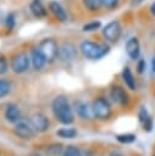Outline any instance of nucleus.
Segmentation results:
<instances>
[{"instance_id":"1","label":"nucleus","mask_w":155,"mask_h":156,"mask_svg":"<svg viewBox=\"0 0 155 156\" xmlns=\"http://www.w3.org/2000/svg\"><path fill=\"white\" fill-rule=\"evenodd\" d=\"M51 110L55 118L62 124H71L73 122V112L68 99L65 95H57L51 102Z\"/></svg>"},{"instance_id":"2","label":"nucleus","mask_w":155,"mask_h":156,"mask_svg":"<svg viewBox=\"0 0 155 156\" xmlns=\"http://www.w3.org/2000/svg\"><path fill=\"white\" fill-rule=\"evenodd\" d=\"M79 50H81V52L84 57H87L89 60H99L109 52L110 48H109V45L103 44V43L84 40V41L81 43Z\"/></svg>"},{"instance_id":"3","label":"nucleus","mask_w":155,"mask_h":156,"mask_svg":"<svg viewBox=\"0 0 155 156\" xmlns=\"http://www.w3.org/2000/svg\"><path fill=\"white\" fill-rule=\"evenodd\" d=\"M92 112H93V116L96 118V119H100V121H106L107 118H110L111 116V106H110V102L100 96V98H96L93 102H92Z\"/></svg>"},{"instance_id":"4","label":"nucleus","mask_w":155,"mask_h":156,"mask_svg":"<svg viewBox=\"0 0 155 156\" xmlns=\"http://www.w3.org/2000/svg\"><path fill=\"white\" fill-rule=\"evenodd\" d=\"M38 49L43 52V55L45 56V58H46L48 62H52V61H55L57 58L59 46H57V43L54 39H51V38L43 39L39 43Z\"/></svg>"},{"instance_id":"5","label":"nucleus","mask_w":155,"mask_h":156,"mask_svg":"<svg viewBox=\"0 0 155 156\" xmlns=\"http://www.w3.org/2000/svg\"><path fill=\"white\" fill-rule=\"evenodd\" d=\"M11 69L17 73H24L26 71H28L29 66H31V57L26 54V52H17L16 55H13L11 57Z\"/></svg>"},{"instance_id":"6","label":"nucleus","mask_w":155,"mask_h":156,"mask_svg":"<svg viewBox=\"0 0 155 156\" xmlns=\"http://www.w3.org/2000/svg\"><path fill=\"white\" fill-rule=\"evenodd\" d=\"M13 133L16 136L23 139V140H31L37 134V130L34 129V127L32 126L31 121L27 122V121H18L17 123H15V127H13Z\"/></svg>"},{"instance_id":"7","label":"nucleus","mask_w":155,"mask_h":156,"mask_svg":"<svg viewBox=\"0 0 155 156\" xmlns=\"http://www.w3.org/2000/svg\"><path fill=\"white\" fill-rule=\"evenodd\" d=\"M101 33H103V37L105 38L106 41L115 44L118 41V39L122 34V27H121L118 21H111L110 23H107L103 28Z\"/></svg>"},{"instance_id":"8","label":"nucleus","mask_w":155,"mask_h":156,"mask_svg":"<svg viewBox=\"0 0 155 156\" xmlns=\"http://www.w3.org/2000/svg\"><path fill=\"white\" fill-rule=\"evenodd\" d=\"M77 55V49L72 43H63L59 48L57 52V58L62 62H71L74 60Z\"/></svg>"},{"instance_id":"9","label":"nucleus","mask_w":155,"mask_h":156,"mask_svg":"<svg viewBox=\"0 0 155 156\" xmlns=\"http://www.w3.org/2000/svg\"><path fill=\"white\" fill-rule=\"evenodd\" d=\"M31 123L32 126L34 127V129L38 132V133H44L49 129L50 127V122H49V118L43 115V113H35L31 117Z\"/></svg>"},{"instance_id":"10","label":"nucleus","mask_w":155,"mask_h":156,"mask_svg":"<svg viewBox=\"0 0 155 156\" xmlns=\"http://www.w3.org/2000/svg\"><path fill=\"white\" fill-rule=\"evenodd\" d=\"M110 98L111 100L117 105H126L128 102V94L126 90L118 85H115L110 89Z\"/></svg>"},{"instance_id":"11","label":"nucleus","mask_w":155,"mask_h":156,"mask_svg":"<svg viewBox=\"0 0 155 156\" xmlns=\"http://www.w3.org/2000/svg\"><path fill=\"white\" fill-rule=\"evenodd\" d=\"M5 119L9 123H17L18 121H21L22 116H21V110L16 104H7L5 107V112H4Z\"/></svg>"},{"instance_id":"12","label":"nucleus","mask_w":155,"mask_h":156,"mask_svg":"<svg viewBox=\"0 0 155 156\" xmlns=\"http://www.w3.org/2000/svg\"><path fill=\"white\" fill-rule=\"evenodd\" d=\"M48 9L50 11V13L60 22H66L67 21V13L65 11V9L62 7V5L57 1H50L48 5Z\"/></svg>"},{"instance_id":"13","label":"nucleus","mask_w":155,"mask_h":156,"mask_svg":"<svg viewBox=\"0 0 155 156\" xmlns=\"http://www.w3.org/2000/svg\"><path fill=\"white\" fill-rule=\"evenodd\" d=\"M46 62L48 61H46L45 56L43 55V52L38 48H35V49H33L31 51V63L34 67V69L39 71V69L44 68V66L46 65Z\"/></svg>"},{"instance_id":"14","label":"nucleus","mask_w":155,"mask_h":156,"mask_svg":"<svg viewBox=\"0 0 155 156\" xmlns=\"http://www.w3.org/2000/svg\"><path fill=\"white\" fill-rule=\"evenodd\" d=\"M126 52L132 60H138L140 55V45L137 38H131L126 44Z\"/></svg>"},{"instance_id":"15","label":"nucleus","mask_w":155,"mask_h":156,"mask_svg":"<svg viewBox=\"0 0 155 156\" xmlns=\"http://www.w3.org/2000/svg\"><path fill=\"white\" fill-rule=\"evenodd\" d=\"M29 9H31V12L38 18H43L48 15V10L44 6L41 0H32V2L29 5Z\"/></svg>"},{"instance_id":"16","label":"nucleus","mask_w":155,"mask_h":156,"mask_svg":"<svg viewBox=\"0 0 155 156\" xmlns=\"http://www.w3.org/2000/svg\"><path fill=\"white\" fill-rule=\"evenodd\" d=\"M74 108H76V113H77V116L79 118L85 119V121L90 119L93 112H92V107H89V105L87 102H82V101L76 102V107Z\"/></svg>"},{"instance_id":"17","label":"nucleus","mask_w":155,"mask_h":156,"mask_svg":"<svg viewBox=\"0 0 155 156\" xmlns=\"http://www.w3.org/2000/svg\"><path fill=\"white\" fill-rule=\"evenodd\" d=\"M122 79L126 83V85L128 87V89L131 90H135V79L129 69V67H124L122 71Z\"/></svg>"},{"instance_id":"18","label":"nucleus","mask_w":155,"mask_h":156,"mask_svg":"<svg viewBox=\"0 0 155 156\" xmlns=\"http://www.w3.org/2000/svg\"><path fill=\"white\" fill-rule=\"evenodd\" d=\"M56 135L62 139H73L77 135V129L70 127V128H61L56 132Z\"/></svg>"},{"instance_id":"19","label":"nucleus","mask_w":155,"mask_h":156,"mask_svg":"<svg viewBox=\"0 0 155 156\" xmlns=\"http://www.w3.org/2000/svg\"><path fill=\"white\" fill-rule=\"evenodd\" d=\"M82 4L83 6L90 11V12H96L101 9L103 4H101V0H82Z\"/></svg>"},{"instance_id":"20","label":"nucleus","mask_w":155,"mask_h":156,"mask_svg":"<svg viewBox=\"0 0 155 156\" xmlns=\"http://www.w3.org/2000/svg\"><path fill=\"white\" fill-rule=\"evenodd\" d=\"M11 82L5 78H0V99L7 96L11 93Z\"/></svg>"},{"instance_id":"21","label":"nucleus","mask_w":155,"mask_h":156,"mask_svg":"<svg viewBox=\"0 0 155 156\" xmlns=\"http://www.w3.org/2000/svg\"><path fill=\"white\" fill-rule=\"evenodd\" d=\"M61 151H62V145L61 144H51L45 150L48 156H59L61 154Z\"/></svg>"},{"instance_id":"22","label":"nucleus","mask_w":155,"mask_h":156,"mask_svg":"<svg viewBox=\"0 0 155 156\" xmlns=\"http://www.w3.org/2000/svg\"><path fill=\"white\" fill-rule=\"evenodd\" d=\"M116 139H117V141H120L122 144H131L135 140V135L129 134V133L128 134H120V135L116 136Z\"/></svg>"},{"instance_id":"23","label":"nucleus","mask_w":155,"mask_h":156,"mask_svg":"<svg viewBox=\"0 0 155 156\" xmlns=\"http://www.w3.org/2000/svg\"><path fill=\"white\" fill-rule=\"evenodd\" d=\"M101 27L100 21H93V22H88L87 24L83 26V30L84 32H95Z\"/></svg>"},{"instance_id":"24","label":"nucleus","mask_w":155,"mask_h":156,"mask_svg":"<svg viewBox=\"0 0 155 156\" xmlns=\"http://www.w3.org/2000/svg\"><path fill=\"white\" fill-rule=\"evenodd\" d=\"M9 69V63H7V60L4 55L0 54V74H4L6 73Z\"/></svg>"},{"instance_id":"25","label":"nucleus","mask_w":155,"mask_h":156,"mask_svg":"<svg viewBox=\"0 0 155 156\" xmlns=\"http://www.w3.org/2000/svg\"><path fill=\"white\" fill-rule=\"evenodd\" d=\"M5 24H6V28H7L9 30L13 28V26H15V15H13V13H9V15L6 16Z\"/></svg>"},{"instance_id":"26","label":"nucleus","mask_w":155,"mask_h":156,"mask_svg":"<svg viewBox=\"0 0 155 156\" xmlns=\"http://www.w3.org/2000/svg\"><path fill=\"white\" fill-rule=\"evenodd\" d=\"M118 1L120 0H101V4L106 9H114L118 5Z\"/></svg>"},{"instance_id":"27","label":"nucleus","mask_w":155,"mask_h":156,"mask_svg":"<svg viewBox=\"0 0 155 156\" xmlns=\"http://www.w3.org/2000/svg\"><path fill=\"white\" fill-rule=\"evenodd\" d=\"M138 117H139V119H140V122H144L149 116H148V112H146V110L144 108V107H142L140 110H139V113H138Z\"/></svg>"},{"instance_id":"28","label":"nucleus","mask_w":155,"mask_h":156,"mask_svg":"<svg viewBox=\"0 0 155 156\" xmlns=\"http://www.w3.org/2000/svg\"><path fill=\"white\" fill-rule=\"evenodd\" d=\"M137 69H138V73H143L144 69H145V61L144 60H139L138 63H137Z\"/></svg>"},{"instance_id":"29","label":"nucleus","mask_w":155,"mask_h":156,"mask_svg":"<svg viewBox=\"0 0 155 156\" xmlns=\"http://www.w3.org/2000/svg\"><path fill=\"white\" fill-rule=\"evenodd\" d=\"M143 123H144V129H146V132H150L151 130V127H153V123H151L150 117H148Z\"/></svg>"},{"instance_id":"30","label":"nucleus","mask_w":155,"mask_h":156,"mask_svg":"<svg viewBox=\"0 0 155 156\" xmlns=\"http://www.w3.org/2000/svg\"><path fill=\"white\" fill-rule=\"evenodd\" d=\"M79 156H94L89 149H79Z\"/></svg>"},{"instance_id":"31","label":"nucleus","mask_w":155,"mask_h":156,"mask_svg":"<svg viewBox=\"0 0 155 156\" xmlns=\"http://www.w3.org/2000/svg\"><path fill=\"white\" fill-rule=\"evenodd\" d=\"M109 156H123V155H122V152H120V151H117V150H114V151H111V152L109 154Z\"/></svg>"},{"instance_id":"32","label":"nucleus","mask_w":155,"mask_h":156,"mask_svg":"<svg viewBox=\"0 0 155 156\" xmlns=\"http://www.w3.org/2000/svg\"><path fill=\"white\" fill-rule=\"evenodd\" d=\"M150 12L155 16V1H154V2L151 4V6H150Z\"/></svg>"},{"instance_id":"33","label":"nucleus","mask_w":155,"mask_h":156,"mask_svg":"<svg viewBox=\"0 0 155 156\" xmlns=\"http://www.w3.org/2000/svg\"><path fill=\"white\" fill-rule=\"evenodd\" d=\"M132 1H133V5H138V4H140L144 0H132Z\"/></svg>"},{"instance_id":"34","label":"nucleus","mask_w":155,"mask_h":156,"mask_svg":"<svg viewBox=\"0 0 155 156\" xmlns=\"http://www.w3.org/2000/svg\"><path fill=\"white\" fill-rule=\"evenodd\" d=\"M153 72H155V57L153 58Z\"/></svg>"},{"instance_id":"35","label":"nucleus","mask_w":155,"mask_h":156,"mask_svg":"<svg viewBox=\"0 0 155 156\" xmlns=\"http://www.w3.org/2000/svg\"><path fill=\"white\" fill-rule=\"evenodd\" d=\"M29 156H40V155H39V154H37V152H33V154H31Z\"/></svg>"},{"instance_id":"36","label":"nucleus","mask_w":155,"mask_h":156,"mask_svg":"<svg viewBox=\"0 0 155 156\" xmlns=\"http://www.w3.org/2000/svg\"><path fill=\"white\" fill-rule=\"evenodd\" d=\"M62 156H70V155H68L67 152H63V155H62Z\"/></svg>"}]
</instances>
